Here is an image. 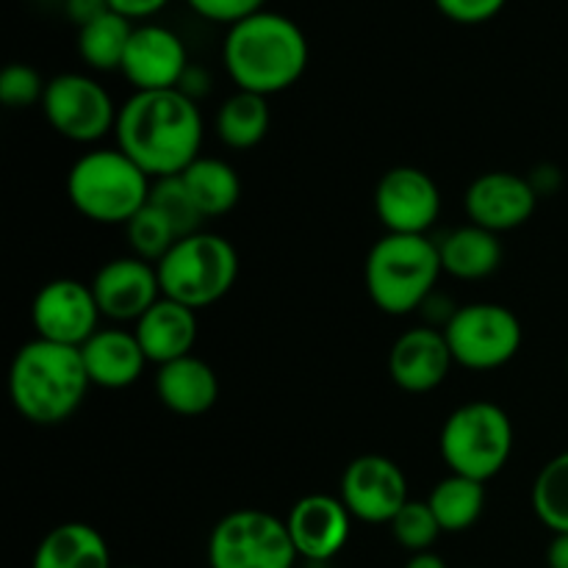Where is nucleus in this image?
<instances>
[{
  "label": "nucleus",
  "mask_w": 568,
  "mask_h": 568,
  "mask_svg": "<svg viewBox=\"0 0 568 568\" xmlns=\"http://www.w3.org/2000/svg\"><path fill=\"white\" fill-rule=\"evenodd\" d=\"M116 148L153 181L183 175L203 148V116L181 89L133 92L116 114Z\"/></svg>",
  "instance_id": "nucleus-1"
},
{
  "label": "nucleus",
  "mask_w": 568,
  "mask_h": 568,
  "mask_svg": "<svg viewBox=\"0 0 568 568\" xmlns=\"http://www.w3.org/2000/svg\"><path fill=\"white\" fill-rule=\"evenodd\" d=\"M311 48L303 28L277 11H258L227 28L222 61L242 92L272 98L292 89L308 67Z\"/></svg>",
  "instance_id": "nucleus-2"
},
{
  "label": "nucleus",
  "mask_w": 568,
  "mask_h": 568,
  "mask_svg": "<svg viewBox=\"0 0 568 568\" xmlns=\"http://www.w3.org/2000/svg\"><path fill=\"white\" fill-rule=\"evenodd\" d=\"M89 372L81 347L33 342L17 349L9 369V397L17 414L39 427H53L72 419L87 399Z\"/></svg>",
  "instance_id": "nucleus-3"
},
{
  "label": "nucleus",
  "mask_w": 568,
  "mask_h": 568,
  "mask_svg": "<svg viewBox=\"0 0 568 568\" xmlns=\"http://www.w3.org/2000/svg\"><path fill=\"white\" fill-rule=\"evenodd\" d=\"M442 272L438 242L386 233L366 255L364 281L369 300L383 314L405 316L433 297Z\"/></svg>",
  "instance_id": "nucleus-4"
},
{
  "label": "nucleus",
  "mask_w": 568,
  "mask_h": 568,
  "mask_svg": "<svg viewBox=\"0 0 568 568\" xmlns=\"http://www.w3.org/2000/svg\"><path fill=\"white\" fill-rule=\"evenodd\" d=\"M153 178L120 148L89 150L67 172L72 209L98 225H128L148 205Z\"/></svg>",
  "instance_id": "nucleus-5"
},
{
  "label": "nucleus",
  "mask_w": 568,
  "mask_h": 568,
  "mask_svg": "<svg viewBox=\"0 0 568 568\" xmlns=\"http://www.w3.org/2000/svg\"><path fill=\"white\" fill-rule=\"evenodd\" d=\"M514 438V422L505 408L488 399H475L447 416L438 449L453 475L488 483L508 466Z\"/></svg>",
  "instance_id": "nucleus-6"
},
{
  "label": "nucleus",
  "mask_w": 568,
  "mask_h": 568,
  "mask_svg": "<svg viewBox=\"0 0 568 568\" xmlns=\"http://www.w3.org/2000/svg\"><path fill=\"white\" fill-rule=\"evenodd\" d=\"M155 270L164 297L200 311L227 297L239 277V253L220 233L200 231L181 239Z\"/></svg>",
  "instance_id": "nucleus-7"
},
{
  "label": "nucleus",
  "mask_w": 568,
  "mask_h": 568,
  "mask_svg": "<svg viewBox=\"0 0 568 568\" xmlns=\"http://www.w3.org/2000/svg\"><path fill=\"white\" fill-rule=\"evenodd\" d=\"M297 558L286 519L258 508L231 510L209 536L211 568H294Z\"/></svg>",
  "instance_id": "nucleus-8"
},
{
  "label": "nucleus",
  "mask_w": 568,
  "mask_h": 568,
  "mask_svg": "<svg viewBox=\"0 0 568 568\" xmlns=\"http://www.w3.org/2000/svg\"><path fill=\"white\" fill-rule=\"evenodd\" d=\"M444 336L455 364L491 372L510 364L521 349V322L499 303H469L449 314Z\"/></svg>",
  "instance_id": "nucleus-9"
},
{
  "label": "nucleus",
  "mask_w": 568,
  "mask_h": 568,
  "mask_svg": "<svg viewBox=\"0 0 568 568\" xmlns=\"http://www.w3.org/2000/svg\"><path fill=\"white\" fill-rule=\"evenodd\" d=\"M42 111L59 136L78 144H92L109 136L120 114L103 83L83 72H61L50 78Z\"/></svg>",
  "instance_id": "nucleus-10"
},
{
  "label": "nucleus",
  "mask_w": 568,
  "mask_h": 568,
  "mask_svg": "<svg viewBox=\"0 0 568 568\" xmlns=\"http://www.w3.org/2000/svg\"><path fill=\"white\" fill-rule=\"evenodd\" d=\"M98 300L92 283H81L75 277H55L44 283L31 303V325L37 338L44 342L83 347L100 331Z\"/></svg>",
  "instance_id": "nucleus-11"
},
{
  "label": "nucleus",
  "mask_w": 568,
  "mask_h": 568,
  "mask_svg": "<svg viewBox=\"0 0 568 568\" xmlns=\"http://www.w3.org/2000/svg\"><path fill=\"white\" fill-rule=\"evenodd\" d=\"M342 503L353 519L366 525H392L408 505V477L397 460L386 455H361L342 475Z\"/></svg>",
  "instance_id": "nucleus-12"
},
{
  "label": "nucleus",
  "mask_w": 568,
  "mask_h": 568,
  "mask_svg": "<svg viewBox=\"0 0 568 568\" xmlns=\"http://www.w3.org/2000/svg\"><path fill=\"white\" fill-rule=\"evenodd\" d=\"M375 211L386 233L427 236L442 214V192L419 166H394L377 181Z\"/></svg>",
  "instance_id": "nucleus-13"
},
{
  "label": "nucleus",
  "mask_w": 568,
  "mask_h": 568,
  "mask_svg": "<svg viewBox=\"0 0 568 568\" xmlns=\"http://www.w3.org/2000/svg\"><path fill=\"white\" fill-rule=\"evenodd\" d=\"M120 72L136 92L181 89L189 72V53L172 28L142 22L133 28Z\"/></svg>",
  "instance_id": "nucleus-14"
},
{
  "label": "nucleus",
  "mask_w": 568,
  "mask_h": 568,
  "mask_svg": "<svg viewBox=\"0 0 568 568\" xmlns=\"http://www.w3.org/2000/svg\"><path fill=\"white\" fill-rule=\"evenodd\" d=\"M536 205L538 189L532 186L530 178L505 170L477 175L464 197V209L471 225L486 227L497 236L530 222Z\"/></svg>",
  "instance_id": "nucleus-15"
},
{
  "label": "nucleus",
  "mask_w": 568,
  "mask_h": 568,
  "mask_svg": "<svg viewBox=\"0 0 568 568\" xmlns=\"http://www.w3.org/2000/svg\"><path fill=\"white\" fill-rule=\"evenodd\" d=\"M92 292L100 314L111 322H139L164 297L155 264L136 255H122L100 266Z\"/></svg>",
  "instance_id": "nucleus-16"
},
{
  "label": "nucleus",
  "mask_w": 568,
  "mask_h": 568,
  "mask_svg": "<svg viewBox=\"0 0 568 568\" xmlns=\"http://www.w3.org/2000/svg\"><path fill=\"white\" fill-rule=\"evenodd\" d=\"M286 527L300 558L325 564L347 547L349 532H353V514L342 503V497L308 494L288 510Z\"/></svg>",
  "instance_id": "nucleus-17"
},
{
  "label": "nucleus",
  "mask_w": 568,
  "mask_h": 568,
  "mask_svg": "<svg viewBox=\"0 0 568 568\" xmlns=\"http://www.w3.org/2000/svg\"><path fill=\"white\" fill-rule=\"evenodd\" d=\"M453 364V349L444 331L427 325L405 331L388 353V375L394 386L408 394L436 392L449 377Z\"/></svg>",
  "instance_id": "nucleus-18"
},
{
  "label": "nucleus",
  "mask_w": 568,
  "mask_h": 568,
  "mask_svg": "<svg viewBox=\"0 0 568 568\" xmlns=\"http://www.w3.org/2000/svg\"><path fill=\"white\" fill-rule=\"evenodd\" d=\"M139 344H142L144 355L150 364L164 366L178 358L194 355V344H197V311L186 308V305L175 303L170 297H161L142 320L133 327Z\"/></svg>",
  "instance_id": "nucleus-19"
},
{
  "label": "nucleus",
  "mask_w": 568,
  "mask_h": 568,
  "mask_svg": "<svg viewBox=\"0 0 568 568\" xmlns=\"http://www.w3.org/2000/svg\"><path fill=\"white\" fill-rule=\"evenodd\" d=\"M89 381L100 388H128L150 364L136 333L122 327H100L81 347Z\"/></svg>",
  "instance_id": "nucleus-20"
},
{
  "label": "nucleus",
  "mask_w": 568,
  "mask_h": 568,
  "mask_svg": "<svg viewBox=\"0 0 568 568\" xmlns=\"http://www.w3.org/2000/svg\"><path fill=\"white\" fill-rule=\"evenodd\" d=\"M155 394L161 405L178 416H203L220 399V377L197 355H186L155 372Z\"/></svg>",
  "instance_id": "nucleus-21"
},
{
  "label": "nucleus",
  "mask_w": 568,
  "mask_h": 568,
  "mask_svg": "<svg viewBox=\"0 0 568 568\" xmlns=\"http://www.w3.org/2000/svg\"><path fill=\"white\" fill-rule=\"evenodd\" d=\"M31 568H111V549L92 525L67 521L39 541Z\"/></svg>",
  "instance_id": "nucleus-22"
},
{
  "label": "nucleus",
  "mask_w": 568,
  "mask_h": 568,
  "mask_svg": "<svg viewBox=\"0 0 568 568\" xmlns=\"http://www.w3.org/2000/svg\"><path fill=\"white\" fill-rule=\"evenodd\" d=\"M438 253H442L444 272L458 281H483L503 264V242L497 233L471 225V222L449 231L438 242Z\"/></svg>",
  "instance_id": "nucleus-23"
},
{
  "label": "nucleus",
  "mask_w": 568,
  "mask_h": 568,
  "mask_svg": "<svg viewBox=\"0 0 568 568\" xmlns=\"http://www.w3.org/2000/svg\"><path fill=\"white\" fill-rule=\"evenodd\" d=\"M181 178L205 220H211V216H225L227 211L236 209L239 197H242L239 172L222 159L200 155Z\"/></svg>",
  "instance_id": "nucleus-24"
},
{
  "label": "nucleus",
  "mask_w": 568,
  "mask_h": 568,
  "mask_svg": "<svg viewBox=\"0 0 568 568\" xmlns=\"http://www.w3.org/2000/svg\"><path fill=\"white\" fill-rule=\"evenodd\" d=\"M486 483L449 471L444 480L433 486L427 505L433 508L444 532H466L480 521L483 510H486Z\"/></svg>",
  "instance_id": "nucleus-25"
},
{
  "label": "nucleus",
  "mask_w": 568,
  "mask_h": 568,
  "mask_svg": "<svg viewBox=\"0 0 568 568\" xmlns=\"http://www.w3.org/2000/svg\"><path fill=\"white\" fill-rule=\"evenodd\" d=\"M270 98L236 89V94H231L216 111L214 128L216 136L231 150H250L264 142V136L270 133Z\"/></svg>",
  "instance_id": "nucleus-26"
},
{
  "label": "nucleus",
  "mask_w": 568,
  "mask_h": 568,
  "mask_svg": "<svg viewBox=\"0 0 568 568\" xmlns=\"http://www.w3.org/2000/svg\"><path fill=\"white\" fill-rule=\"evenodd\" d=\"M133 28L136 26L131 20H125L116 11H109L100 20L78 28V55H81L83 64L98 72L120 70Z\"/></svg>",
  "instance_id": "nucleus-27"
},
{
  "label": "nucleus",
  "mask_w": 568,
  "mask_h": 568,
  "mask_svg": "<svg viewBox=\"0 0 568 568\" xmlns=\"http://www.w3.org/2000/svg\"><path fill=\"white\" fill-rule=\"evenodd\" d=\"M532 510L544 527L555 532H568V453L555 455L538 471L532 486Z\"/></svg>",
  "instance_id": "nucleus-28"
},
{
  "label": "nucleus",
  "mask_w": 568,
  "mask_h": 568,
  "mask_svg": "<svg viewBox=\"0 0 568 568\" xmlns=\"http://www.w3.org/2000/svg\"><path fill=\"white\" fill-rule=\"evenodd\" d=\"M128 247H131V255L148 261V264H161L166 253L175 247L181 239H178L175 227L166 222L164 214L153 209V205H144L136 216L125 225Z\"/></svg>",
  "instance_id": "nucleus-29"
},
{
  "label": "nucleus",
  "mask_w": 568,
  "mask_h": 568,
  "mask_svg": "<svg viewBox=\"0 0 568 568\" xmlns=\"http://www.w3.org/2000/svg\"><path fill=\"white\" fill-rule=\"evenodd\" d=\"M150 205H153L159 214L166 216L172 227H175L178 239H186L192 233H200V225H203L205 216L200 214L197 203L189 194L186 183H183L181 175L172 178H159L153 181V189H150Z\"/></svg>",
  "instance_id": "nucleus-30"
},
{
  "label": "nucleus",
  "mask_w": 568,
  "mask_h": 568,
  "mask_svg": "<svg viewBox=\"0 0 568 568\" xmlns=\"http://www.w3.org/2000/svg\"><path fill=\"white\" fill-rule=\"evenodd\" d=\"M388 527H392L394 541L414 555L430 552L433 544H436L438 536L444 532L442 525H438L436 514H433V508L427 505V499L425 503L408 499V505L394 516V521Z\"/></svg>",
  "instance_id": "nucleus-31"
},
{
  "label": "nucleus",
  "mask_w": 568,
  "mask_h": 568,
  "mask_svg": "<svg viewBox=\"0 0 568 568\" xmlns=\"http://www.w3.org/2000/svg\"><path fill=\"white\" fill-rule=\"evenodd\" d=\"M44 89H48V83L31 64L14 61L0 72V100L9 109H28L33 103H42Z\"/></svg>",
  "instance_id": "nucleus-32"
},
{
  "label": "nucleus",
  "mask_w": 568,
  "mask_h": 568,
  "mask_svg": "<svg viewBox=\"0 0 568 568\" xmlns=\"http://www.w3.org/2000/svg\"><path fill=\"white\" fill-rule=\"evenodd\" d=\"M186 3L203 20L220 22L227 28L266 9V0H186Z\"/></svg>",
  "instance_id": "nucleus-33"
},
{
  "label": "nucleus",
  "mask_w": 568,
  "mask_h": 568,
  "mask_svg": "<svg viewBox=\"0 0 568 568\" xmlns=\"http://www.w3.org/2000/svg\"><path fill=\"white\" fill-rule=\"evenodd\" d=\"M447 20L458 26H483L505 9L508 0H433Z\"/></svg>",
  "instance_id": "nucleus-34"
},
{
  "label": "nucleus",
  "mask_w": 568,
  "mask_h": 568,
  "mask_svg": "<svg viewBox=\"0 0 568 568\" xmlns=\"http://www.w3.org/2000/svg\"><path fill=\"white\" fill-rule=\"evenodd\" d=\"M170 0H109L111 11L122 14L125 20L136 22V20H150V17L159 14L161 9H166Z\"/></svg>",
  "instance_id": "nucleus-35"
},
{
  "label": "nucleus",
  "mask_w": 568,
  "mask_h": 568,
  "mask_svg": "<svg viewBox=\"0 0 568 568\" xmlns=\"http://www.w3.org/2000/svg\"><path fill=\"white\" fill-rule=\"evenodd\" d=\"M64 9L67 17H70L78 28H83L89 26V22L100 20L103 14H109L111 6L109 0H64Z\"/></svg>",
  "instance_id": "nucleus-36"
},
{
  "label": "nucleus",
  "mask_w": 568,
  "mask_h": 568,
  "mask_svg": "<svg viewBox=\"0 0 568 568\" xmlns=\"http://www.w3.org/2000/svg\"><path fill=\"white\" fill-rule=\"evenodd\" d=\"M549 568H568V532H555L547 547Z\"/></svg>",
  "instance_id": "nucleus-37"
},
{
  "label": "nucleus",
  "mask_w": 568,
  "mask_h": 568,
  "mask_svg": "<svg viewBox=\"0 0 568 568\" xmlns=\"http://www.w3.org/2000/svg\"><path fill=\"white\" fill-rule=\"evenodd\" d=\"M405 568H449L447 560L438 558L436 552H416L410 555V560L405 564Z\"/></svg>",
  "instance_id": "nucleus-38"
}]
</instances>
